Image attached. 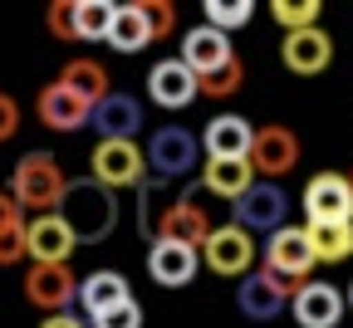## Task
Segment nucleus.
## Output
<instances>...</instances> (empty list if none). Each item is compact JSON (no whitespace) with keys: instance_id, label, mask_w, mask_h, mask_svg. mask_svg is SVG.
<instances>
[{"instance_id":"1","label":"nucleus","mask_w":353,"mask_h":328,"mask_svg":"<svg viewBox=\"0 0 353 328\" xmlns=\"http://www.w3.org/2000/svg\"><path fill=\"white\" fill-rule=\"evenodd\" d=\"M59 216L69 221L79 245H99V240L113 236V225H118V196L108 192V186H99L94 176H83V181H69V196H64Z\"/></svg>"},{"instance_id":"2","label":"nucleus","mask_w":353,"mask_h":328,"mask_svg":"<svg viewBox=\"0 0 353 328\" xmlns=\"http://www.w3.org/2000/svg\"><path fill=\"white\" fill-rule=\"evenodd\" d=\"M10 196L20 201V211H39V216H54L69 196V176L50 152H25L10 172Z\"/></svg>"},{"instance_id":"3","label":"nucleus","mask_w":353,"mask_h":328,"mask_svg":"<svg viewBox=\"0 0 353 328\" xmlns=\"http://www.w3.org/2000/svg\"><path fill=\"white\" fill-rule=\"evenodd\" d=\"M304 285H290V279H280L275 269H250L245 279H241V289H236V304H241V314L245 318H255V323H270V318H280L290 304H294V294H299Z\"/></svg>"},{"instance_id":"4","label":"nucleus","mask_w":353,"mask_h":328,"mask_svg":"<svg viewBox=\"0 0 353 328\" xmlns=\"http://www.w3.org/2000/svg\"><path fill=\"white\" fill-rule=\"evenodd\" d=\"M88 172H94L99 186H108V192L118 196L123 186H138L143 172H148V152L138 143H103L99 137V147L88 152Z\"/></svg>"},{"instance_id":"5","label":"nucleus","mask_w":353,"mask_h":328,"mask_svg":"<svg viewBox=\"0 0 353 328\" xmlns=\"http://www.w3.org/2000/svg\"><path fill=\"white\" fill-rule=\"evenodd\" d=\"M265 269H275L280 279H290V285H309V269H314V245H309V230L304 225H285L270 236V245L260 250Z\"/></svg>"},{"instance_id":"6","label":"nucleus","mask_w":353,"mask_h":328,"mask_svg":"<svg viewBox=\"0 0 353 328\" xmlns=\"http://www.w3.org/2000/svg\"><path fill=\"white\" fill-rule=\"evenodd\" d=\"M201 255H206V269H216L221 279H245L260 250H255V240H250L245 225H216Z\"/></svg>"},{"instance_id":"7","label":"nucleus","mask_w":353,"mask_h":328,"mask_svg":"<svg viewBox=\"0 0 353 328\" xmlns=\"http://www.w3.org/2000/svg\"><path fill=\"white\" fill-rule=\"evenodd\" d=\"M196 152H201V147H196V137H192L187 127L167 123V127L152 132V143H148V167H152V176L172 181V176L196 172Z\"/></svg>"},{"instance_id":"8","label":"nucleus","mask_w":353,"mask_h":328,"mask_svg":"<svg viewBox=\"0 0 353 328\" xmlns=\"http://www.w3.org/2000/svg\"><path fill=\"white\" fill-rule=\"evenodd\" d=\"M211 216L192 201V196H182V201H172L167 211H157V230L152 236L157 240H167V245H192V250H206V240H211Z\"/></svg>"},{"instance_id":"9","label":"nucleus","mask_w":353,"mask_h":328,"mask_svg":"<svg viewBox=\"0 0 353 328\" xmlns=\"http://www.w3.org/2000/svg\"><path fill=\"white\" fill-rule=\"evenodd\" d=\"M294 162H299V137H294L290 127H280V123L255 127L250 167H255V176H260V181H280L285 172H294Z\"/></svg>"},{"instance_id":"10","label":"nucleus","mask_w":353,"mask_h":328,"mask_svg":"<svg viewBox=\"0 0 353 328\" xmlns=\"http://www.w3.org/2000/svg\"><path fill=\"white\" fill-rule=\"evenodd\" d=\"M25 299L44 314H69V304L79 299V285H74V269L69 265H30L25 274Z\"/></svg>"},{"instance_id":"11","label":"nucleus","mask_w":353,"mask_h":328,"mask_svg":"<svg viewBox=\"0 0 353 328\" xmlns=\"http://www.w3.org/2000/svg\"><path fill=\"white\" fill-rule=\"evenodd\" d=\"M285 216H290V201L275 181H255L250 192L236 201V225L245 230H265V236H275V230H285Z\"/></svg>"},{"instance_id":"12","label":"nucleus","mask_w":353,"mask_h":328,"mask_svg":"<svg viewBox=\"0 0 353 328\" xmlns=\"http://www.w3.org/2000/svg\"><path fill=\"white\" fill-rule=\"evenodd\" d=\"M304 211L309 225H324V221H353V186L339 172H324L304 186Z\"/></svg>"},{"instance_id":"13","label":"nucleus","mask_w":353,"mask_h":328,"mask_svg":"<svg viewBox=\"0 0 353 328\" xmlns=\"http://www.w3.org/2000/svg\"><path fill=\"white\" fill-rule=\"evenodd\" d=\"M34 113H39V123H44V127H54V132H79L83 123H94V103H83L79 93H69L59 79L39 88Z\"/></svg>"},{"instance_id":"14","label":"nucleus","mask_w":353,"mask_h":328,"mask_svg":"<svg viewBox=\"0 0 353 328\" xmlns=\"http://www.w3.org/2000/svg\"><path fill=\"white\" fill-rule=\"evenodd\" d=\"M25 240H30V260L34 265H69V255H74V230H69V221L54 211V216H34V221H25Z\"/></svg>"},{"instance_id":"15","label":"nucleus","mask_w":353,"mask_h":328,"mask_svg":"<svg viewBox=\"0 0 353 328\" xmlns=\"http://www.w3.org/2000/svg\"><path fill=\"white\" fill-rule=\"evenodd\" d=\"M280 59H285V69L290 74H324L329 64H334V39L314 25V30H294V34H285L280 39Z\"/></svg>"},{"instance_id":"16","label":"nucleus","mask_w":353,"mask_h":328,"mask_svg":"<svg viewBox=\"0 0 353 328\" xmlns=\"http://www.w3.org/2000/svg\"><path fill=\"white\" fill-rule=\"evenodd\" d=\"M148 93L157 108H187L192 99H201V79L182 64V59H162L148 74Z\"/></svg>"},{"instance_id":"17","label":"nucleus","mask_w":353,"mask_h":328,"mask_svg":"<svg viewBox=\"0 0 353 328\" xmlns=\"http://www.w3.org/2000/svg\"><path fill=\"white\" fill-rule=\"evenodd\" d=\"M231 59H236L231 34H221V30H211V25H192V30H187V39H182V64H187L196 79L216 74L221 64H231Z\"/></svg>"},{"instance_id":"18","label":"nucleus","mask_w":353,"mask_h":328,"mask_svg":"<svg viewBox=\"0 0 353 328\" xmlns=\"http://www.w3.org/2000/svg\"><path fill=\"white\" fill-rule=\"evenodd\" d=\"M290 314H294V323H299V328H334V323L343 318V294H339V285L309 279V285L294 294Z\"/></svg>"},{"instance_id":"19","label":"nucleus","mask_w":353,"mask_h":328,"mask_svg":"<svg viewBox=\"0 0 353 328\" xmlns=\"http://www.w3.org/2000/svg\"><path fill=\"white\" fill-rule=\"evenodd\" d=\"M201 143H206V152H211L216 162L250 157V147H255V127H250L241 113H216V118L206 123V132H201Z\"/></svg>"},{"instance_id":"20","label":"nucleus","mask_w":353,"mask_h":328,"mask_svg":"<svg viewBox=\"0 0 353 328\" xmlns=\"http://www.w3.org/2000/svg\"><path fill=\"white\" fill-rule=\"evenodd\" d=\"M196 255H201V250H192V245L152 240V250H148V274L157 279V285H167V289H182V285H192L196 269H201Z\"/></svg>"},{"instance_id":"21","label":"nucleus","mask_w":353,"mask_h":328,"mask_svg":"<svg viewBox=\"0 0 353 328\" xmlns=\"http://www.w3.org/2000/svg\"><path fill=\"white\" fill-rule=\"evenodd\" d=\"M94 127L103 132V143H132V132L143 127V108L128 93H108V99L94 108Z\"/></svg>"},{"instance_id":"22","label":"nucleus","mask_w":353,"mask_h":328,"mask_svg":"<svg viewBox=\"0 0 353 328\" xmlns=\"http://www.w3.org/2000/svg\"><path fill=\"white\" fill-rule=\"evenodd\" d=\"M128 299H132L128 294V279L118 269H94L88 279H79V304L88 309V318H99V314H108V309H118Z\"/></svg>"},{"instance_id":"23","label":"nucleus","mask_w":353,"mask_h":328,"mask_svg":"<svg viewBox=\"0 0 353 328\" xmlns=\"http://www.w3.org/2000/svg\"><path fill=\"white\" fill-rule=\"evenodd\" d=\"M201 181H206V192H211V196L241 201L260 176H255L250 157H231V162H216V157H211V162H206V172H201Z\"/></svg>"},{"instance_id":"24","label":"nucleus","mask_w":353,"mask_h":328,"mask_svg":"<svg viewBox=\"0 0 353 328\" xmlns=\"http://www.w3.org/2000/svg\"><path fill=\"white\" fill-rule=\"evenodd\" d=\"M59 83L69 88V93H79L83 103H103L108 93H113V83H108V69L99 64V59H69L64 69H59Z\"/></svg>"},{"instance_id":"25","label":"nucleus","mask_w":353,"mask_h":328,"mask_svg":"<svg viewBox=\"0 0 353 328\" xmlns=\"http://www.w3.org/2000/svg\"><path fill=\"white\" fill-rule=\"evenodd\" d=\"M309 230V245H314L319 265H339L353 255V221H324V225H304Z\"/></svg>"},{"instance_id":"26","label":"nucleus","mask_w":353,"mask_h":328,"mask_svg":"<svg viewBox=\"0 0 353 328\" xmlns=\"http://www.w3.org/2000/svg\"><path fill=\"white\" fill-rule=\"evenodd\" d=\"M108 44H113L118 54H138V50L152 44V30H148V15L138 10V0H132V6H118V20H113Z\"/></svg>"},{"instance_id":"27","label":"nucleus","mask_w":353,"mask_h":328,"mask_svg":"<svg viewBox=\"0 0 353 328\" xmlns=\"http://www.w3.org/2000/svg\"><path fill=\"white\" fill-rule=\"evenodd\" d=\"M113 20H118V6H113V0H74L79 39H108V34H113Z\"/></svg>"},{"instance_id":"28","label":"nucleus","mask_w":353,"mask_h":328,"mask_svg":"<svg viewBox=\"0 0 353 328\" xmlns=\"http://www.w3.org/2000/svg\"><path fill=\"white\" fill-rule=\"evenodd\" d=\"M319 15H324L319 0H275V6H270V20H280L285 34H294V30H314Z\"/></svg>"},{"instance_id":"29","label":"nucleus","mask_w":353,"mask_h":328,"mask_svg":"<svg viewBox=\"0 0 353 328\" xmlns=\"http://www.w3.org/2000/svg\"><path fill=\"white\" fill-rule=\"evenodd\" d=\"M201 15H206V25L211 30H241V25H250V15H255V6L250 0H236V6H226V0H206L201 6Z\"/></svg>"},{"instance_id":"30","label":"nucleus","mask_w":353,"mask_h":328,"mask_svg":"<svg viewBox=\"0 0 353 328\" xmlns=\"http://www.w3.org/2000/svg\"><path fill=\"white\" fill-rule=\"evenodd\" d=\"M241 83H245V64L236 54L231 64H221L216 74L201 79V99H231V93H241Z\"/></svg>"},{"instance_id":"31","label":"nucleus","mask_w":353,"mask_h":328,"mask_svg":"<svg viewBox=\"0 0 353 328\" xmlns=\"http://www.w3.org/2000/svg\"><path fill=\"white\" fill-rule=\"evenodd\" d=\"M138 10L148 15L152 39H167V34L176 30V6H172V0H138Z\"/></svg>"},{"instance_id":"32","label":"nucleus","mask_w":353,"mask_h":328,"mask_svg":"<svg viewBox=\"0 0 353 328\" xmlns=\"http://www.w3.org/2000/svg\"><path fill=\"white\" fill-rule=\"evenodd\" d=\"M30 255V240H25V221L20 225H6L0 230V265H20Z\"/></svg>"},{"instance_id":"33","label":"nucleus","mask_w":353,"mask_h":328,"mask_svg":"<svg viewBox=\"0 0 353 328\" xmlns=\"http://www.w3.org/2000/svg\"><path fill=\"white\" fill-rule=\"evenodd\" d=\"M94 328H143V309H138V299H128V304H118V309L99 314V318H94Z\"/></svg>"},{"instance_id":"34","label":"nucleus","mask_w":353,"mask_h":328,"mask_svg":"<svg viewBox=\"0 0 353 328\" xmlns=\"http://www.w3.org/2000/svg\"><path fill=\"white\" fill-rule=\"evenodd\" d=\"M50 34H54V39H79V25H74V0H54V6H50Z\"/></svg>"},{"instance_id":"35","label":"nucleus","mask_w":353,"mask_h":328,"mask_svg":"<svg viewBox=\"0 0 353 328\" xmlns=\"http://www.w3.org/2000/svg\"><path fill=\"white\" fill-rule=\"evenodd\" d=\"M15 132H20V103L0 88V143H10Z\"/></svg>"},{"instance_id":"36","label":"nucleus","mask_w":353,"mask_h":328,"mask_svg":"<svg viewBox=\"0 0 353 328\" xmlns=\"http://www.w3.org/2000/svg\"><path fill=\"white\" fill-rule=\"evenodd\" d=\"M6 225H20V201L10 192H0V230H6Z\"/></svg>"},{"instance_id":"37","label":"nucleus","mask_w":353,"mask_h":328,"mask_svg":"<svg viewBox=\"0 0 353 328\" xmlns=\"http://www.w3.org/2000/svg\"><path fill=\"white\" fill-rule=\"evenodd\" d=\"M39 328H88L83 318H74V314H54V318H44Z\"/></svg>"},{"instance_id":"38","label":"nucleus","mask_w":353,"mask_h":328,"mask_svg":"<svg viewBox=\"0 0 353 328\" xmlns=\"http://www.w3.org/2000/svg\"><path fill=\"white\" fill-rule=\"evenodd\" d=\"M348 309H353V285H348Z\"/></svg>"},{"instance_id":"39","label":"nucleus","mask_w":353,"mask_h":328,"mask_svg":"<svg viewBox=\"0 0 353 328\" xmlns=\"http://www.w3.org/2000/svg\"><path fill=\"white\" fill-rule=\"evenodd\" d=\"M348 186H353V172H348Z\"/></svg>"}]
</instances>
